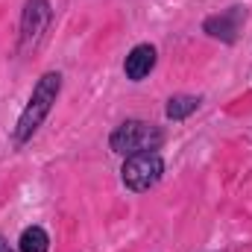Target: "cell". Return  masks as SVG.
<instances>
[{"instance_id":"obj_1","label":"cell","mask_w":252,"mask_h":252,"mask_svg":"<svg viewBox=\"0 0 252 252\" xmlns=\"http://www.w3.org/2000/svg\"><path fill=\"white\" fill-rule=\"evenodd\" d=\"M59 91H62V76H59V73H53V70H50V73H44V76L35 82L32 97H30L27 109L21 112L18 126H15V141H18V144L30 141V138L35 135V129L41 126V121L50 115V109H53V103H56Z\"/></svg>"},{"instance_id":"obj_2","label":"cell","mask_w":252,"mask_h":252,"mask_svg":"<svg viewBox=\"0 0 252 252\" xmlns=\"http://www.w3.org/2000/svg\"><path fill=\"white\" fill-rule=\"evenodd\" d=\"M161 141H164V132H161L158 126L147 124V121H126V124H121L115 132H112V138H109L112 150L121 153V156L158 150Z\"/></svg>"},{"instance_id":"obj_3","label":"cell","mask_w":252,"mask_h":252,"mask_svg":"<svg viewBox=\"0 0 252 252\" xmlns=\"http://www.w3.org/2000/svg\"><path fill=\"white\" fill-rule=\"evenodd\" d=\"M164 173V161L156 150H147V153H132L126 156L124 161V185L129 190H150Z\"/></svg>"},{"instance_id":"obj_4","label":"cell","mask_w":252,"mask_h":252,"mask_svg":"<svg viewBox=\"0 0 252 252\" xmlns=\"http://www.w3.org/2000/svg\"><path fill=\"white\" fill-rule=\"evenodd\" d=\"M47 24H50V0H27L24 15H21V47L24 50L35 47Z\"/></svg>"},{"instance_id":"obj_5","label":"cell","mask_w":252,"mask_h":252,"mask_svg":"<svg viewBox=\"0 0 252 252\" xmlns=\"http://www.w3.org/2000/svg\"><path fill=\"white\" fill-rule=\"evenodd\" d=\"M244 21H247V9L232 6L229 12L208 18V21H205V32L214 35V38H223V41H235L238 32H241V27H244Z\"/></svg>"},{"instance_id":"obj_6","label":"cell","mask_w":252,"mask_h":252,"mask_svg":"<svg viewBox=\"0 0 252 252\" xmlns=\"http://www.w3.org/2000/svg\"><path fill=\"white\" fill-rule=\"evenodd\" d=\"M153 67H156V47L153 44H135L124 62V73L132 82H141L144 76H150Z\"/></svg>"},{"instance_id":"obj_7","label":"cell","mask_w":252,"mask_h":252,"mask_svg":"<svg viewBox=\"0 0 252 252\" xmlns=\"http://www.w3.org/2000/svg\"><path fill=\"white\" fill-rule=\"evenodd\" d=\"M196 109H199V97H193V94H179V97H170V100H167L164 115H167L170 121H185V118L193 115Z\"/></svg>"},{"instance_id":"obj_8","label":"cell","mask_w":252,"mask_h":252,"mask_svg":"<svg viewBox=\"0 0 252 252\" xmlns=\"http://www.w3.org/2000/svg\"><path fill=\"white\" fill-rule=\"evenodd\" d=\"M21 252H47L50 250V238L41 226H30L21 232Z\"/></svg>"},{"instance_id":"obj_9","label":"cell","mask_w":252,"mask_h":252,"mask_svg":"<svg viewBox=\"0 0 252 252\" xmlns=\"http://www.w3.org/2000/svg\"><path fill=\"white\" fill-rule=\"evenodd\" d=\"M0 252H12V247H9V244H6L3 238H0Z\"/></svg>"}]
</instances>
